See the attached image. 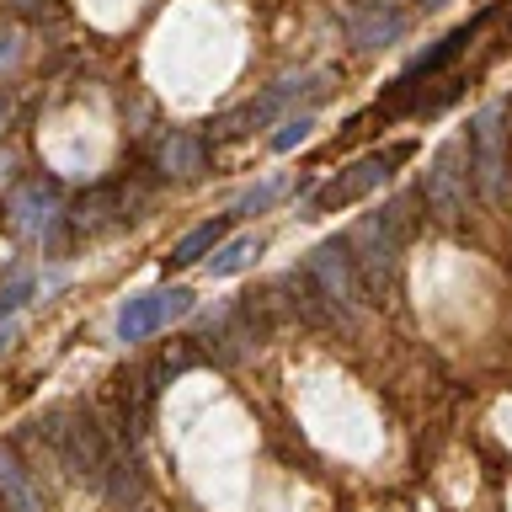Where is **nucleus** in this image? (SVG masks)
<instances>
[{
    "label": "nucleus",
    "mask_w": 512,
    "mask_h": 512,
    "mask_svg": "<svg viewBox=\"0 0 512 512\" xmlns=\"http://www.w3.org/2000/svg\"><path fill=\"white\" fill-rule=\"evenodd\" d=\"M43 432H48V443L59 448V459L70 464L91 491H102V496H112V502H123V507L139 502V480H134V470H128V459H123V443L96 422V411H86V406L54 411L43 422Z\"/></svg>",
    "instance_id": "nucleus-1"
},
{
    "label": "nucleus",
    "mask_w": 512,
    "mask_h": 512,
    "mask_svg": "<svg viewBox=\"0 0 512 512\" xmlns=\"http://www.w3.org/2000/svg\"><path fill=\"white\" fill-rule=\"evenodd\" d=\"M406 235H411V203H390V208H379V214L352 224L347 251H352V267H358V278H363V294L384 299V288H390L395 272H400Z\"/></svg>",
    "instance_id": "nucleus-2"
},
{
    "label": "nucleus",
    "mask_w": 512,
    "mask_h": 512,
    "mask_svg": "<svg viewBox=\"0 0 512 512\" xmlns=\"http://www.w3.org/2000/svg\"><path fill=\"white\" fill-rule=\"evenodd\" d=\"M507 118H512V107L496 96V102H486L470 118V139H464L475 192L491 208H507V198H512V128H507Z\"/></svg>",
    "instance_id": "nucleus-3"
},
{
    "label": "nucleus",
    "mask_w": 512,
    "mask_h": 512,
    "mask_svg": "<svg viewBox=\"0 0 512 512\" xmlns=\"http://www.w3.org/2000/svg\"><path fill=\"white\" fill-rule=\"evenodd\" d=\"M416 144L411 139H395V144H384V150H368L363 160H352V166H342L331 176V182H320L310 192V203H304V214L320 219V214H342V208H352L358 198H368L374 187H384L390 176L411 160Z\"/></svg>",
    "instance_id": "nucleus-4"
},
{
    "label": "nucleus",
    "mask_w": 512,
    "mask_h": 512,
    "mask_svg": "<svg viewBox=\"0 0 512 512\" xmlns=\"http://www.w3.org/2000/svg\"><path fill=\"white\" fill-rule=\"evenodd\" d=\"M304 283L315 288V299H320V310L336 315V320H352L363 310V278H358V267H352V251H347V240L336 235V240H320V246L304 256Z\"/></svg>",
    "instance_id": "nucleus-5"
},
{
    "label": "nucleus",
    "mask_w": 512,
    "mask_h": 512,
    "mask_svg": "<svg viewBox=\"0 0 512 512\" xmlns=\"http://www.w3.org/2000/svg\"><path fill=\"white\" fill-rule=\"evenodd\" d=\"M470 192H475V176H470V150H464V139L438 144V155H432V166L422 176L427 214L443 219V224H459L470 214Z\"/></svg>",
    "instance_id": "nucleus-6"
},
{
    "label": "nucleus",
    "mask_w": 512,
    "mask_h": 512,
    "mask_svg": "<svg viewBox=\"0 0 512 512\" xmlns=\"http://www.w3.org/2000/svg\"><path fill=\"white\" fill-rule=\"evenodd\" d=\"M182 315H192V288H150V294H134L118 310V342H144V336L166 331Z\"/></svg>",
    "instance_id": "nucleus-7"
},
{
    "label": "nucleus",
    "mask_w": 512,
    "mask_h": 512,
    "mask_svg": "<svg viewBox=\"0 0 512 512\" xmlns=\"http://www.w3.org/2000/svg\"><path fill=\"white\" fill-rule=\"evenodd\" d=\"M320 80H331V75L315 70V75H294V80H278V86H267L262 96H251V102L240 107V112H230V118L214 128V139H246V134H256V128H267L288 102H299V91H326Z\"/></svg>",
    "instance_id": "nucleus-8"
},
{
    "label": "nucleus",
    "mask_w": 512,
    "mask_h": 512,
    "mask_svg": "<svg viewBox=\"0 0 512 512\" xmlns=\"http://www.w3.org/2000/svg\"><path fill=\"white\" fill-rule=\"evenodd\" d=\"M342 27H347L352 48H390V43L406 38L411 11H400L395 0H368V6H352L342 16Z\"/></svg>",
    "instance_id": "nucleus-9"
},
{
    "label": "nucleus",
    "mask_w": 512,
    "mask_h": 512,
    "mask_svg": "<svg viewBox=\"0 0 512 512\" xmlns=\"http://www.w3.org/2000/svg\"><path fill=\"white\" fill-rule=\"evenodd\" d=\"M11 230L16 235H43V224L59 214V187L43 182V176H32V182H22L11 192Z\"/></svg>",
    "instance_id": "nucleus-10"
},
{
    "label": "nucleus",
    "mask_w": 512,
    "mask_h": 512,
    "mask_svg": "<svg viewBox=\"0 0 512 512\" xmlns=\"http://www.w3.org/2000/svg\"><path fill=\"white\" fill-rule=\"evenodd\" d=\"M230 224H235L230 214H219V219L198 224V230H192V235H182V240H176V246H171L166 267H192V262H203L208 251H219L224 240H230Z\"/></svg>",
    "instance_id": "nucleus-11"
},
{
    "label": "nucleus",
    "mask_w": 512,
    "mask_h": 512,
    "mask_svg": "<svg viewBox=\"0 0 512 512\" xmlns=\"http://www.w3.org/2000/svg\"><path fill=\"white\" fill-rule=\"evenodd\" d=\"M0 507L6 512H43V496L32 486V475L16 464V454H0Z\"/></svg>",
    "instance_id": "nucleus-12"
},
{
    "label": "nucleus",
    "mask_w": 512,
    "mask_h": 512,
    "mask_svg": "<svg viewBox=\"0 0 512 512\" xmlns=\"http://www.w3.org/2000/svg\"><path fill=\"white\" fill-rule=\"evenodd\" d=\"M262 251H267L262 235H230L214 256H208V272H214V278H235V272H246Z\"/></svg>",
    "instance_id": "nucleus-13"
},
{
    "label": "nucleus",
    "mask_w": 512,
    "mask_h": 512,
    "mask_svg": "<svg viewBox=\"0 0 512 512\" xmlns=\"http://www.w3.org/2000/svg\"><path fill=\"white\" fill-rule=\"evenodd\" d=\"M155 166L166 176H198L203 171V139L198 134H171L166 144H160Z\"/></svg>",
    "instance_id": "nucleus-14"
},
{
    "label": "nucleus",
    "mask_w": 512,
    "mask_h": 512,
    "mask_svg": "<svg viewBox=\"0 0 512 512\" xmlns=\"http://www.w3.org/2000/svg\"><path fill=\"white\" fill-rule=\"evenodd\" d=\"M288 192V176H272V182H262V187H251L246 198L235 203V214H262V208H272Z\"/></svg>",
    "instance_id": "nucleus-15"
},
{
    "label": "nucleus",
    "mask_w": 512,
    "mask_h": 512,
    "mask_svg": "<svg viewBox=\"0 0 512 512\" xmlns=\"http://www.w3.org/2000/svg\"><path fill=\"white\" fill-rule=\"evenodd\" d=\"M310 128H315L310 112H299V118H283V123H278V134H272V150H294V144L310 139Z\"/></svg>",
    "instance_id": "nucleus-16"
},
{
    "label": "nucleus",
    "mask_w": 512,
    "mask_h": 512,
    "mask_svg": "<svg viewBox=\"0 0 512 512\" xmlns=\"http://www.w3.org/2000/svg\"><path fill=\"white\" fill-rule=\"evenodd\" d=\"M27 299H32V272H16V278L0 288V315H16Z\"/></svg>",
    "instance_id": "nucleus-17"
},
{
    "label": "nucleus",
    "mask_w": 512,
    "mask_h": 512,
    "mask_svg": "<svg viewBox=\"0 0 512 512\" xmlns=\"http://www.w3.org/2000/svg\"><path fill=\"white\" fill-rule=\"evenodd\" d=\"M11 64H16V32L6 27L0 32V70H11Z\"/></svg>",
    "instance_id": "nucleus-18"
},
{
    "label": "nucleus",
    "mask_w": 512,
    "mask_h": 512,
    "mask_svg": "<svg viewBox=\"0 0 512 512\" xmlns=\"http://www.w3.org/2000/svg\"><path fill=\"white\" fill-rule=\"evenodd\" d=\"M6 6H16V11H43V0H6Z\"/></svg>",
    "instance_id": "nucleus-19"
},
{
    "label": "nucleus",
    "mask_w": 512,
    "mask_h": 512,
    "mask_svg": "<svg viewBox=\"0 0 512 512\" xmlns=\"http://www.w3.org/2000/svg\"><path fill=\"white\" fill-rule=\"evenodd\" d=\"M416 6H422V11H438V6H448V0H416Z\"/></svg>",
    "instance_id": "nucleus-20"
},
{
    "label": "nucleus",
    "mask_w": 512,
    "mask_h": 512,
    "mask_svg": "<svg viewBox=\"0 0 512 512\" xmlns=\"http://www.w3.org/2000/svg\"><path fill=\"white\" fill-rule=\"evenodd\" d=\"M6 336H11V326H0V347H6Z\"/></svg>",
    "instance_id": "nucleus-21"
},
{
    "label": "nucleus",
    "mask_w": 512,
    "mask_h": 512,
    "mask_svg": "<svg viewBox=\"0 0 512 512\" xmlns=\"http://www.w3.org/2000/svg\"><path fill=\"white\" fill-rule=\"evenodd\" d=\"M0 512H6V507H0Z\"/></svg>",
    "instance_id": "nucleus-22"
}]
</instances>
